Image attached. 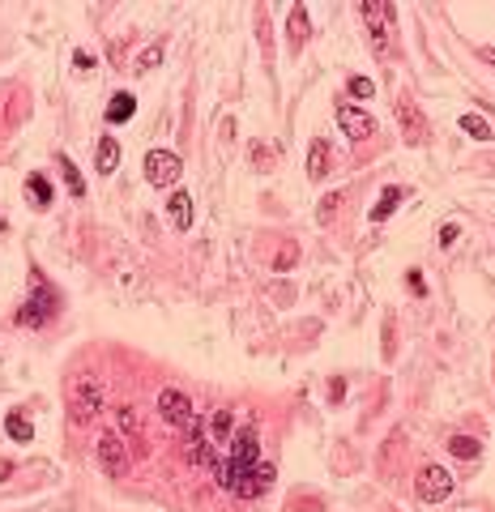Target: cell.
Masks as SVG:
<instances>
[{"label": "cell", "mask_w": 495, "mask_h": 512, "mask_svg": "<svg viewBox=\"0 0 495 512\" xmlns=\"http://www.w3.org/2000/svg\"><path fill=\"white\" fill-rule=\"evenodd\" d=\"M338 205H342V192H329V197H325V201H321V222H329V218H333V209H338Z\"/></svg>", "instance_id": "27"}, {"label": "cell", "mask_w": 495, "mask_h": 512, "mask_svg": "<svg viewBox=\"0 0 495 512\" xmlns=\"http://www.w3.org/2000/svg\"><path fill=\"white\" fill-rule=\"evenodd\" d=\"M158 414H162L171 427H184V423L192 419V406H188V397H184L179 389H162V393H158Z\"/></svg>", "instance_id": "7"}, {"label": "cell", "mask_w": 495, "mask_h": 512, "mask_svg": "<svg viewBox=\"0 0 495 512\" xmlns=\"http://www.w3.org/2000/svg\"><path fill=\"white\" fill-rule=\"evenodd\" d=\"M162 64V43H154V47H145L141 56H137V73H150V68H158Z\"/></svg>", "instance_id": "20"}, {"label": "cell", "mask_w": 495, "mask_h": 512, "mask_svg": "<svg viewBox=\"0 0 495 512\" xmlns=\"http://www.w3.org/2000/svg\"><path fill=\"white\" fill-rule=\"evenodd\" d=\"M56 162H60V171H64V184H68V192H73V197H81V192H85V179L77 175V167H73V158H68V154H60Z\"/></svg>", "instance_id": "18"}, {"label": "cell", "mask_w": 495, "mask_h": 512, "mask_svg": "<svg viewBox=\"0 0 495 512\" xmlns=\"http://www.w3.org/2000/svg\"><path fill=\"white\" fill-rule=\"evenodd\" d=\"M4 432H9V440H17V444H30V440H34V427H30V419H26L21 410H9V414H4Z\"/></svg>", "instance_id": "12"}, {"label": "cell", "mask_w": 495, "mask_h": 512, "mask_svg": "<svg viewBox=\"0 0 495 512\" xmlns=\"http://www.w3.org/2000/svg\"><path fill=\"white\" fill-rule=\"evenodd\" d=\"M342 397H346V380H342V376H333V380H329V402L338 406Z\"/></svg>", "instance_id": "29"}, {"label": "cell", "mask_w": 495, "mask_h": 512, "mask_svg": "<svg viewBox=\"0 0 495 512\" xmlns=\"http://www.w3.org/2000/svg\"><path fill=\"white\" fill-rule=\"evenodd\" d=\"M295 261H299V248H295V244H291V248H286V252H278V261H273V269H278V273H286V269H291V265H295Z\"/></svg>", "instance_id": "26"}, {"label": "cell", "mask_w": 495, "mask_h": 512, "mask_svg": "<svg viewBox=\"0 0 495 512\" xmlns=\"http://www.w3.org/2000/svg\"><path fill=\"white\" fill-rule=\"evenodd\" d=\"M167 218H171L175 231H188V226H192V201H188V192H171V197H167Z\"/></svg>", "instance_id": "9"}, {"label": "cell", "mask_w": 495, "mask_h": 512, "mask_svg": "<svg viewBox=\"0 0 495 512\" xmlns=\"http://www.w3.org/2000/svg\"><path fill=\"white\" fill-rule=\"evenodd\" d=\"M60 312V295L43 282V278H34V286H30V299L17 308V325L21 329H43L51 316Z\"/></svg>", "instance_id": "1"}, {"label": "cell", "mask_w": 495, "mask_h": 512, "mask_svg": "<svg viewBox=\"0 0 495 512\" xmlns=\"http://www.w3.org/2000/svg\"><path fill=\"white\" fill-rule=\"evenodd\" d=\"M406 286H410L415 295H427V282H423V273H419V269H410V273H406Z\"/></svg>", "instance_id": "28"}, {"label": "cell", "mask_w": 495, "mask_h": 512, "mask_svg": "<svg viewBox=\"0 0 495 512\" xmlns=\"http://www.w3.org/2000/svg\"><path fill=\"white\" fill-rule=\"evenodd\" d=\"M449 453L462 457V461H479V457H483V444H479L474 436H453V440H449Z\"/></svg>", "instance_id": "17"}, {"label": "cell", "mask_w": 495, "mask_h": 512, "mask_svg": "<svg viewBox=\"0 0 495 512\" xmlns=\"http://www.w3.org/2000/svg\"><path fill=\"white\" fill-rule=\"evenodd\" d=\"M338 124H342V132H346V137H355V141H368V137L376 132V120H372L368 111L350 107V103H342V107H338Z\"/></svg>", "instance_id": "6"}, {"label": "cell", "mask_w": 495, "mask_h": 512, "mask_svg": "<svg viewBox=\"0 0 495 512\" xmlns=\"http://www.w3.org/2000/svg\"><path fill=\"white\" fill-rule=\"evenodd\" d=\"M132 111H137V98H132V94H115L111 107H107V124H128Z\"/></svg>", "instance_id": "15"}, {"label": "cell", "mask_w": 495, "mask_h": 512, "mask_svg": "<svg viewBox=\"0 0 495 512\" xmlns=\"http://www.w3.org/2000/svg\"><path fill=\"white\" fill-rule=\"evenodd\" d=\"M94 457H98V470H103L107 479H124V474H128V453H124V440H120L115 432L98 436Z\"/></svg>", "instance_id": "3"}, {"label": "cell", "mask_w": 495, "mask_h": 512, "mask_svg": "<svg viewBox=\"0 0 495 512\" xmlns=\"http://www.w3.org/2000/svg\"><path fill=\"white\" fill-rule=\"evenodd\" d=\"M419 500L423 504H444L449 496H453V474L444 470V466H423V474H419Z\"/></svg>", "instance_id": "5"}, {"label": "cell", "mask_w": 495, "mask_h": 512, "mask_svg": "<svg viewBox=\"0 0 495 512\" xmlns=\"http://www.w3.org/2000/svg\"><path fill=\"white\" fill-rule=\"evenodd\" d=\"M402 197H406V188L389 184V188H385V192L376 197V205H372V222H385V218H389V214L397 209V201H402Z\"/></svg>", "instance_id": "11"}, {"label": "cell", "mask_w": 495, "mask_h": 512, "mask_svg": "<svg viewBox=\"0 0 495 512\" xmlns=\"http://www.w3.org/2000/svg\"><path fill=\"white\" fill-rule=\"evenodd\" d=\"M4 226H9V222H4V218H0V231H4Z\"/></svg>", "instance_id": "32"}, {"label": "cell", "mask_w": 495, "mask_h": 512, "mask_svg": "<svg viewBox=\"0 0 495 512\" xmlns=\"http://www.w3.org/2000/svg\"><path fill=\"white\" fill-rule=\"evenodd\" d=\"M115 423H120V432H137V410H132V406H120V410H115Z\"/></svg>", "instance_id": "23"}, {"label": "cell", "mask_w": 495, "mask_h": 512, "mask_svg": "<svg viewBox=\"0 0 495 512\" xmlns=\"http://www.w3.org/2000/svg\"><path fill=\"white\" fill-rule=\"evenodd\" d=\"M286 34H291V51H299V47L308 43V9H303V4L291 9V26H286Z\"/></svg>", "instance_id": "13"}, {"label": "cell", "mask_w": 495, "mask_h": 512, "mask_svg": "<svg viewBox=\"0 0 495 512\" xmlns=\"http://www.w3.org/2000/svg\"><path fill=\"white\" fill-rule=\"evenodd\" d=\"M179 154H171V150H150L145 154V179L154 184V188H171L175 179H179Z\"/></svg>", "instance_id": "4"}, {"label": "cell", "mask_w": 495, "mask_h": 512, "mask_svg": "<svg viewBox=\"0 0 495 512\" xmlns=\"http://www.w3.org/2000/svg\"><path fill=\"white\" fill-rule=\"evenodd\" d=\"M94 162H98V171H103V175H111V171L120 167V141H115V137H103V141H98Z\"/></svg>", "instance_id": "14"}, {"label": "cell", "mask_w": 495, "mask_h": 512, "mask_svg": "<svg viewBox=\"0 0 495 512\" xmlns=\"http://www.w3.org/2000/svg\"><path fill=\"white\" fill-rule=\"evenodd\" d=\"M226 432H231V410H218V414L209 419V436H214V440H222Z\"/></svg>", "instance_id": "21"}, {"label": "cell", "mask_w": 495, "mask_h": 512, "mask_svg": "<svg viewBox=\"0 0 495 512\" xmlns=\"http://www.w3.org/2000/svg\"><path fill=\"white\" fill-rule=\"evenodd\" d=\"M479 56H483L487 64H495V47H479Z\"/></svg>", "instance_id": "31"}, {"label": "cell", "mask_w": 495, "mask_h": 512, "mask_svg": "<svg viewBox=\"0 0 495 512\" xmlns=\"http://www.w3.org/2000/svg\"><path fill=\"white\" fill-rule=\"evenodd\" d=\"M397 115H402L406 141H410V145H419V141H423V120L415 115V103H410V98H402V103H397Z\"/></svg>", "instance_id": "10"}, {"label": "cell", "mask_w": 495, "mask_h": 512, "mask_svg": "<svg viewBox=\"0 0 495 512\" xmlns=\"http://www.w3.org/2000/svg\"><path fill=\"white\" fill-rule=\"evenodd\" d=\"M21 197H26V205H30V209H51L56 188H51V179H47V175H26Z\"/></svg>", "instance_id": "8"}, {"label": "cell", "mask_w": 495, "mask_h": 512, "mask_svg": "<svg viewBox=\"0 0 495 512\" xmlns=\"http://www.w3.org/2000/svg\"><path fill=\"white\" fill-rule=\"evenodd\" d=\"M73 68L90 73V68H94V56H90V51H73Z\"/></svg>", "instance_id": "30"}, {"label": "cell", "mask_w": 495, "mask_h": 512, "mask_svg": "<svg viewBox=\"0 0 495 512\" xmlns=\"http://www.w3.org/2000/svg\"><path fill=\"white\" fill-rule=\"evenodd\" d=\"M308 175H312V179H325V175H329V145H325V141H316V145L308 150Z\"/></svg>", "instance_id": "16"}, {"label": "cell", "mask_w": 495, "mask_h": 512, "mask_svg": "<svg viewBox=\"0 0 495 512\" xmlns=\"http://www.w3.org/2000/svg\"><path fill=\"white\" fill-rule=\"evenodd\" d=\"M107 406V389L98 376H77V389H73V414L77 419H94L98 410Z\"/></svg>", "instance_id": "2"}, {"label": "cell", "mask_w": 495, "mask_h": 512, "mask_svg": "<svg viewBox=\"0 0 495 512\" xmlns=\"http://www.w3.org/2000/svg\"><path fill=\"white\" fill-rule=\"evenodd\" d=\"M350 94H355V98H372V94H376V85H372L368 77H350Z\"/></svg>", "instance_id": "24"}, {"label": "cell", "mask_w": 495, "mask_h": 512, "mask_svg": "<svg viewBox=\"0 0 495 512\" xmlns=\"http://www.w3.org/2000/svg\"><path fill=\"white\" fill-rule=\"evenodd\" d=\"M462 132H470V137L487 141V137H491V124H487L483 115H474V111H470V115H462Z\"/></svg>", "instance_id": "19"}, {"label": "cell", "mask_w": 495, "mask_h": 512, "mask_svg": "<svg viewBox=\"0 0 495 512\" xmlns=\"http://www.w3.org/2000/svg\"><path fill=\"white\" fill-rule=\"evenodd\" d=\"M457 239H462V226H457V222H444V226H440V248H453Z\"/></svg>", "instance_id": "25"}, {"label": "cell", "mask_w": 495, "mask_h": 512, "mask_svg": "<svg viewBox=\"0 0 495 512\" xmlns=\"http://www.w3.org/2000/svg\"><path fill=\"white\" fill-rule=\"evenodd\" d=\"M252 162H256V171H269V167H273L269 145H261V141H256V145H252Z\"/></svg>", "instance_id": "22"}]
</instances>
